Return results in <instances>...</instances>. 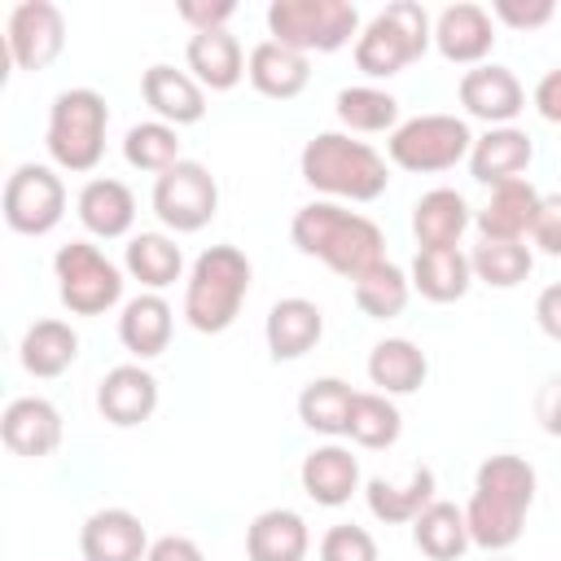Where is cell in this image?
<instances>
[{
    "mask_svg": "<svg viewBox=\"0 0 561 561\" xmlns=\"http://www.w3.org/2000/svg\"><path fill=\"white\" fill-rule=\"evenodd\" d=\"M535 491H539V473L526 456H513V451L486 456L473 473V495L465 504L473 548H482L486 557L508 552L526 530Z\"/></svg>",
    "mask_w": 561,
    "mask_h": 561,
    "instance_id": "6da1fadb",
    "label": "cell"
},
{
    "mask_svg": "<svg viewBox=\"0 0 561 561\" xmlns=\"http://www.w3.org/2000/svg\"><path fill=\"white\" fill-rule=\"evenodd\" d=\"M289 241L298 245V254L320 259L329 272L355 280L368 267H377L386 259V232L377 228V219L342 206V202H307L294 210L289 219Z\"/></svg>",
    "mask_w": 561,
    "mask_h": 561,
    "instance_id": "7a4b0ae2",
    "label": "cell"
},
{
    "mask_svg": "<svg viewBox=\"0 0 561 561\" xmlns=\"http://www.w3.org/2000/svg\"><path fill=\"white\" fill-rule=\"evenodd\" d=\"M298 175L324 202H377L390 184L386 158L351 131H316L298 153Z\"/></svg>",
    "mask_w": 561,
    "mask_h": 561,
    "instance_id": "3957f363",
    "label": "cell"
},
{
    "mask_svg": "<svg viewBox=\"0 0 561 561\" xmlns=\"http://www.w3.org/2000/svg\"><path fill=\"white\" fill-rule=\"evenodd\" d=\"M250 280H254V267L245 259V250L219 241V245H206L188 276H184V320L188 329L197 333H224L237 324L245 298H250Z\"/></svg>",
    "mask_w": 561,
    "mask_h": 561,
    "instance_id": "277c9868",
    "label": "cell"
},
{
    "mask_svg": "<svg viewBox=\"0 0 561 561\" xmlns=\"http://www.w3.org/2000/svg\"><path fill=\"white\" fill-rule=\"evenodd\" d=\"M434 44V18L425 13V4L416 0H390L386 9H377L355 39V70L368 79H394L403 75L412 61L425 57V48Z\"/></svg>",
    "mask_w": 561,
    "mask_h": 561,
    "instance_id": "5b68a950",
    "label": "cell"
},
{
    "mask_svg": "<svg viewBox=\"0 0 561 561\" xmlns=\"http://www.w3.org/2000/svg\"><path fill=\"white\" fill-rule=\"evenodd\" d=\"M105 127H110V105L96 88H61L48 105V158L53 167L70 175H88L105 158Z\"/></svg>",
    "mask_w": 561,
    "mask_h": 561,
    "instance_id": "8992f818",
    "label": "cell"
},
{
    "mask_svg": "<svg viewBox=\"0 0 561 561\" xmlns=\"http://www.w3.org/2000/svg\"><path fill=\"white\" fill-rule=\"evenodd\" d=\"M267 39L294 53H337L359 39V9L351 0H272Z\"/></svg>",
    "mask_w": 561,
    "mask_h": 561,
    "instance_id": "52a82bcc",
    "label": "cell"
},
{
    "mask_svg": "<svg viewBox=\"0 0 561 561\" xmlns=\"http://www.w3.org/2000/svg\"><path fill=\"white\" fill-rule=\"evenodd\" d=\"M469 149H473V131L460 114H416V118H403L390 140H386V153L399 171H412V175H438V171H451L456 162H469Z\"/></svg>",
    "mask_w": 561,
    "mask_h": 561,
    "instance_id": "ba28073f",
    "label": "cell"
},
{
    "mask_svg": "<svg viewBox=\"0 0 561 561\" xmlns=\"http://www.w3.org/2000/svg\"><path fill=\"white\" fill-rule=\"evenodd\" d=\"M53 280L70 316H105L123 302V267L92 241H66L53 254Z\"/></svg>",
    "mask_w": 561,
    "mask_h": 561,
    "instance_id": "9c48e42d",
    "label": "cell"
},
{
    "mask_svg": "<svg viewBox=\"0 0 561 561\" xmlns=\"http://www.w3.org/2000/svg\"><path fill=\"white\" fill-rule=\"evenodd\" d=\"M149 206H153L158 224L171 228L175 237L202 232V228L219 215V180L210 175L206 162L180 158L171 171H162V175L153 180Z\"/></svg>",
    "mask_w": 561,
    "mask_h": 561,
    "instance_id": "30bf717a",
    "label": "cell"
},
{
    "mask_svg": "<svg viewBox=\"0 0 561 561\" xmlns=\"http://www.w3.org/2000/svg\"><path fill=\"white\" fill-rule=\"evenodd\" d=\"M4 224L22 237H44L61 224L66 215V184L57 175V167L44 162H18L4 180V197H0Z\"/></svg>",
    "mask_w": 561,
    "mask_h": 561,
    "instance_id": "8fae6325",
    "label": "cell"
},
{
    "mask_svg": "<svg viewBox=\"0 0 561 561\" xmlns=\"http://www.w3.org/2000/svg\"><path fill=\"white\" fill-rule=\"evenodd\" d=\"M4 48L18 70H48L66 53V13L53 0H22L9 9Z\"/></svg>",
    "mask_w": 561,
    "mask_h": 561,
    "instance_id": "7c38bea8",
    "label": "cell"
},
{
    "mask_svg": "<svg viewBox=\"0 0 561 561\" xmlns=\"http://www.w3.org/2000/svg\"><path fill=\"white\" fill-rule=\"evenodd\" d=\"M460 105L469 118L486 123V127H508L522 110H526V88L522 79L500 66V61H486V66H473L460 75V88H456Z\"/></svg>",
    "mask_w": 561,
    "mask_h": 561,
    "instance_id": "4fadbf2b",
    "label": "cell"
},
{
    "mask_svg": "<svg viewBox=\"0 0 561 561\" xmlns=\"http://www.w3.org/2000/svg\"><path fill=\"white\" fill-rule=\"evenodd\" d=\"M434 48L451 66H469V70L486 66V57L495 48V18H491V9H482L473 0L447 4L434 18Z\"/></svg>",
    "mask_w": 561,
    "mask_h": 561,
    "instance_id": "5bb4252c",
    "label": "cell"
},
{
    "mask_svg": "<svg viewBox=\"0 0 561 561\" xmlns=\"http://www.w3.org/2000/svg\"><path fill=\"white\" fill-rule=\"evenodd\" d=\"M149 530L131 508H96L79 526V557L83 561H145L149 557Z\"/></svg>",
    "mask_w": 561,
    "mask_h": 561,
    "instance_id": "9a60e30c",
    "label": "cell"
},
{
    "mask_svg": "<svg viewBox=\"0 0 561 561\" xmlns=\"http://www.w3.org/2000/svg\"><path fill=\"white\" fill-rule=\"evenodd\" d=\"M158 377L145 368V364H114L101 381H96V412L118 425V430H131V425H145L153 412H158Z\"/></svg>",
    "mask_w": 561,
    "mask_h": 561,
    "instance_id": "2e32d148",
    "label": "cell"
},
{
    "mask_svg": "<svg viewBox=\"0 0 561 561\" xmlns=\"http://www.w3.org/2000/svg\"><path fill=\"white\" fill-rule=\"evenodd\" d=\"M61 412L53 399L44 394H22V399H9L4 416H0V438L13 456H26V460H44L61 447Z\"/></svg>",
    "mask_w": 561,
    "mask_h": 561,
    "instance_id": "e0dca14e",
    "label": "cell"
},
{
    "mask_svg": "<svg viewBox=\"0 0 561 561\" xmlns=\"http://www.w3.org/2000/svg\"><path fill=\"white\" fill-rule=\"evenodd\" d=\"M298 482H302L307 500H316L320 508H342V504H351L355 491H364L359 456L351 447H342L337 438H329V443H320L302 456Z\"/></svg>",
    "mask_w": 561,
    "mask_h": 561,
    "instance_id": "ac0fdd59",
    "label": "cell"
},
{
    "mask_svg": "<svg viewBox=\"0 0 561 561\" xmlns=\"http://www.w3.org/2000/svg\"><path fill=\"white\" fill-rule=\"evenodd\" d=\"M320 337H324V311H320V302L289 294V298H276L267 307L263 342H267V355L276 364H294V359L311 355L320 346Z\"/></svg>",
    "mask_w": 561,
    "mask_h": 561,
    "instance_id": "d6986e66",
    "label": "cell"
},
{
    "mask_svg": "<svg viewBox=\"0 0 561 561\" xmlns=\"http://www.w3.org/2000/svg\"><path fill=\"white\" fill-rule=\"evenodd\" d=\"M535 162V140L530 131L522 127H486L482 136H473V149H469V175L486 188H500L508 180H526Z\"/></svg>",
    "mask_w": 561,
    "mask_h": 561,
    "instance_id": "ffe728a7",
    "label": "cell"
},
{
    "mask_svg": "<svg viewBox=\"0 0 561 561\" xmlns=\"http://www.w3.org/2000/svg\"><path fill=\"white\" fill-rule=\"evenodd\" d=\"M140 96L153 110V118H162L171 127H193L206 118V88L188 70H175L167 61H153L140 75Z\"/></svg>",
    "mask_w": 561,
    "mask_h": 561,
    "instance_id": "44dd1931",
    "label": "cell"
},
{
    "mask_svg": "<svg viewBox=\"0 0 561 561\" xmlns=\"http://www.w3.org/2000/svg\"><path fill=\"white\" fill-rule=\"evenodd\" d=\"M539 202H543V193L530 180H508V184L491 188L486 206L473 210L478 241H526L535 228Z\"/></svg>",
    "mask_w": 561,
    "mask_h": 561,
    "instance_id": "7402d4cb",
    "label": "cell"
},
{
    "mask_svg": "<svg viewBox=\"0 0 561 561\" xmlns=\"http://www.w3.org/2000/svg\"><path fill=\"white\" fill-rule=\"evenodd\" d=\"M245 48L241 39L224 26V31H197L184 44V66L188 75L206 88V92H232L245 79Z\"/></svg>",
    "mask_w": 561,
    "mask_h": 561,
    "instance_id": "603a6c76",
    "label": "cell"
},
{
    "mask_svg": "<svg viewBox=\"0 0 561 561\" xmlns=\"http://www.w3.org/2000/svg\"><path fill=\"white\" fill-rule=\"evenodd\" d=\"M245 79L267 101H294L311 83V61H307V53H294L276 39H259L245 57Z\"/></svg>",
    "mask_w": 561,
    "mask_h": 561,
    "instance_id": "cb8c5ba5",
    "label": "cell"
},
{
    "mask_svg": "<svg viewBox=\"0 0 561 561\" xmlns=\"http://www.w3.org/2000/svg\"><path fill=\"white\" fill-rule=\"evenodd\" d=\"M75 215L79 224L101 237V241H114V237H131V224H136V193L114 180V175H92L79 197H75Z\"/></svg>",
    "mask_w": 561,
    "mask_h": 561,
    "instance_id": "d4e9b609",
    "label": "cell"
},
{
    "mask_svg": "<svg viewBox=\"0 0 561 561\" xmlns=\"http://www.w3.org/2000/svg\"><path fill=\"white\" fill-rule=\"evenodd\" d=\"M171 333H175V311L162 294H136V298L123 302L118 342H123L127 355H136V364L158 359L171 346Z\"/></svg>",
    "mask_w": 561,
    "mask_h": 561,
    "instance_id": "484cf974",
    "label": "cell"
},
{
    "mask_svg": "<svg viewBox=\"0 0 561 561\" xmlns=\"http://www.w3.org/2000/svg\"><path fill=\"white\" fill-rule=\"evenodd\" d=\"M473 224V206L465 202V193L456 188H430L412 202V237L416 250H443V245H460V237Z\"/></svg>",
    "mask_w": 561,
    "mask_h": 561,
    "instance_id": "4316f807",
    "label": "cell"
},
{
    "mask_svg": "<svg viewBox=\"0 0 561 561\" xmlns=\"http://www.w3.org/2000/svg\"><path fill=\"white\" fill-rule=\"evenodd\" d=\"M434 469L430 465H416L408 473V482H390V478H368L364 482V504L377 522L386 526H412L430 504H434Z\"/></svg>",
    "mask_w": 561,
    "mask_h": 561,
    "instance_id": "83f0119b",
    "label": "cell"
},
{
    "mask_svg": "<svg viewBox=\"0 0 561 561\" xmlns=\"http://www.w3.org/2000/svg\"><path fill=\"white\" fill-rule=\"evenodd\" d=\"M311 530L294 508H263L245 526V561H307Z\"/></svg>",
    "mask_w": 561,
    "mask_h": 561,
    "instance_id": "f1b7e54d",
    "label": "cell"
},
{
    "mask_svg": "<svg viewBox=\"0 0 561 561\" xmlns=\"http://www.w3.org/2000/svg\"><path fill=\"white\" fill-rule=\"evenodd\" d=\"M364 368H368V381L377 386V394H390V399L416 394L425 386V377H430V359H425V351L412 337H381V342H373Z\"/></svg>",
    "mask_w": 561,
    "mask_h": 561,
    "instance_id": "f546056e",
    "label": "cell"
},
{
    "mask_svg": "<svg viewBox=\"0 0 561 561\" xmlns=\"http://www.w3.org/2000/svg\"><path fill=\"white\" fill-rule=\"evenodd\" d=\"M123 272L145 285V294H162L184 276V250L171 232H131L123 250Z\"/></svg>",
    "mask_w": 561,
    "mask_h": 561,
    "instance_id": "4dcf8cb0",
    "label": "cell"
},
{
    "mask_svg": "<svg viewBox=\"0 0 561 561\" xmlns=\"http://www.w3.org/2000/svg\"><path fill=\"white\" fill-rule=\"evenodd\" d=\"M408 276H412V289L430 302H460L473 289V267H469V254L460 245L416 250Z\"/></svg>",
    "mask_w": 561,
    "mask_h": 561,
    "instance_id": "1f68e13d",
    "label": "cell"
},
{
    "mask_svg": "<svg viewBox=\"0 0 561 561\" xmlns=\"http://www.w3.org/2000/svg\"><path fill=\"white\" fill-rule=\"evenodd\" d=\"M18 359H22V368H26L31 377L53 381V377H61L66 368H75V359H79V333H75L66 320H57V316L35 320V324L22 333V342H18Z\"/></svg>",
    "mask_w": 561,
    "mask_h": 561,
    "instance_id": "d6a6232c",
    "label": "cell"
},
{
    "mask_svg": "<svg viewBox=\"0 0 561 561\" xmlns=\"http://www.w3.org/2000/svg\"><path fill=\"white\" fill-rule=\"evenodd\" d=\"M412 543H416V552L430 557V561H460V557L473 548L465 508H456L451 500H434V504L412 522Z\"/></svg>",
    "mask_w": 561,
    "mask_h": 561,
    "instance_id": "836d02e7",
    "label": "cell"
},
{
    "mask_svg": "<svg viewBox=\"0 0 561 561\" xmlns=\"http://www.w3.org/2000/svg\"><path fill=\"white\" fill-rule=\"evenodd\" d=\"M351 403H355L351 381H342V377H316V381H307L298 390V421L311 434L342 438L346 434V421H351Z\"/></svg>",
    "mask_w": 561,
    "mask_h": 561,
    "instance_id": "e575fe53",
    "label": "cell"
},
{
    "mask_svg": "<svg viewBox=\"0 0 561 561\" xmlns=\"http://www.w3.org/2000/svg\"><path fill=\"white\" fill-rule=\"evenodd\" d=\"M333 114L346 131H394L403 118H399V96L377 88V83H351L333 96Z\"/></svg>",
    "mask_w": 561,
    "mask_h": 561,
    "instance_id": "d590c367",
    "label": "cell"
},
{
    "mask_svg": "<svg viewBox=\"0 0 561 561\" xmlns=\"http://www.w3.org/2000/svg\"><path fill=\"white\" fill-rule=\"evenodd\" d=\"M351 294L368 320H399L408 311V298H412V276L399 263L381 259L377 267H368L364 276L351 280Z\"/></svg>",
    "mask_w": 561,
    "mask_h": 561,
    "instance_id": "8d00e7d4",
    "label": "cell"
},
{
    "mask_svg": "<svg viewBox=\"0 0 561 561\" xmlns=\"http://www.w3.org/2000/svg\"><path fill=\"white\" fill-rule=\"evenodd\" d=\"M403 434V412L390 394H377V390H355V403H351V421H346V438L364 451H386L394 447Z\"/></svg>",
    "mask_w": 561,
    "mask_h": 561,
    "instance_id": "74e56055",
    "label": "cell"
},
{
    "mask_svg": "<svg viewBox=\"0 0 561 561\" xmlns=\"http://www.w3.org/2000/svg\"><path fill=\"white\" fill-rule=\"evenodd\" d=\"M123 158H127V167L149 171L158 180L162 171H171L180 162V127H171L162 118L131 123L127 136H123Z\"/></svg>",
    "mask_w": 561,
    "mask_h": 561,
    "instance_id": "f35d334b",
    "label": "cell"
},
{
    "mask_svg": "<svg viewBox=\"0 0 561 561\" xmlns=\"http://www.w3.org/2000/svg\"><path fill=\"white\" fill-rule=\"evenodd\" d=\"M469 267H473V280L491 289H517L530 276L535 254L526 241H478L469 250Z\"/></svg>",
    "mask_w": 561,
    "mask_h": 561,
    "instance_id": "ab89813d",
    "label": "cell"
},
{
    "mask_svg": "<svg viewBox=\"0 0 561 561\" xmlns=\"http://www.w3.org/2000/svg\"><path fill=\"white\" fill-rule=\"evenodd\" d=\"M320 561H381L377 539L355 526V522H337L320 535Z\"/></svg>",
    "mask_w": 561,
    "mask_h": 561,
    "instance_id": "60d3db41",
    "label": "cell"
},
{
    "mask_svg": "<svg viewBox=\"0 0 561 561\" xmlns=\"http://www.w3.org/2000/svg\"><path fill=\"white\" fill-rule=\"evenodd\" d=\"M491 18L513 26V31H539V26H548L557 18V4L552 0H495Z\"/></svg>",
    "mask_w": 561,
    "mask_h": 561,
    "instance_id": "b9f144b4",
    "label": "cell"
},
{
    "mask_svg": "<svg viewBox=\"0 0 561 561\" xmlns=\"http://www.w3.org/2000/svg\"><path fill=\"white\" fill-rule=\"evenodd\" d=\"M175 13H180V22L193 26V35H197V31H224V26L232 22L237 4H232V0H180Z\"/></svg>",
    "mask_w": 561,
    "mask_h": 561,
    "instance_id": "7bdbcfd3",
    "label": "cell"
},
{
    "mask_svg": "<svg viewBox=\"0 0 561 561\" xmlns=\"http://www.w3.org/2000/svg\"><path fill=\"white\" fill-rule=\"evenodd\" d=\"M530 241H535L543 254L561 259V193H543L539 215H535V228H530Z\"/></svg>",
    "mask_w": 561,
    "mask_h": 561,
    "instance_id": "ee69618b",
    "label": "cell"
},
{
    "mask_svg": "<svg viewBox=\"0 0 561 561\" xmlns=\"http://www.w3.org/2000/svg\"><path fill=\"white\" fill-rule=\"evenodd\" d=\"M535 421H539V430L548 438H561V373L539 386V394H535Z\"/></svg>",
    "mask_w": 561,
    "mask_h": 561,
    "instance_id": "f6af8a7d",
    "label": "cell"
},
{
    "mask_svg": "<svg viewBox=\"0 0 561 561\" xmlns=\"http://www.w3.org/2000/svg\"><path fill=\"white\" fill-rule=\"evenodd\" d=\"M530 101H535V110H539V118H543V123L561 127V66L543 70V79L535 83Z\"/></svg>",
    "mask_w": 561,
    "mask_h": 561,
    "instance_id": "bcb514c9",
    "label": "cell"
},
{
    "mask_svg": "<svg viewBox=\"0 0 561 561\" xmlns=\"http://www.w3.org/2000/svg\"><path fill=\"white\" fill-rule=\"evenodd\" d=\"M145 561H206V552H202V543L188 539V535H158V539L149 543V557H145Z\"/></svg>",
    "mask_w": 561,
    "mask_h": 561,
    "instance_id": "7dc6e473",
    "label": "cell"
},
{
    "mask_svg": "<svg viewBox=\"0 0 561 561\" xmlns=\"http://www.w3.org/2000/svg\"><path fill=\"white\" fill-rule=\"evenodd\" d=\"M535 324L543 329V337L561 342V280L543 285L539 298H535Z\"/></svg>",
    "mask_w": 561,
    "mask_h": 561,
    "instance_id": "c3c4849f",
    "label": "cell"
},
{
    "mask_svg": "<svg viewBox=\"0 0 561 561\" xmlns=\"http://www.w3.org/2000/svg\"><path fill=\"white\" fill-rule=\"evenodd\" d=\"M486 561H513V557H504V552H495V557H486Z\"/></svg>",
    "mask_w": 561,
    "mask_h": 561,
    "instance_id": "681fc988",
    "label": "cell"
}]
</instances>
